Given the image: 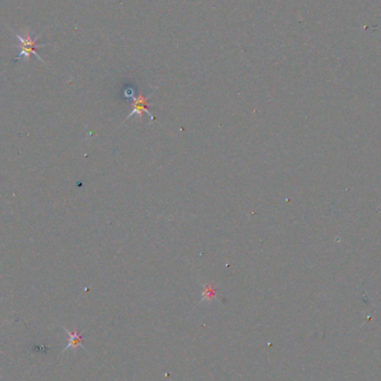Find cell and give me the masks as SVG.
I'll use <instances>...</instances> for the list:
<instances>
[{
	"label": "cell",
	"instance_id": "obj_2",
	"mask_svg": "<svg viewBox=\"0 0 381 381\" xmlns=\"http://www.w3.org/2000/svg\"><path fill=\"white\" fill-rule=\"evenodd\" d=\"M64 330H65L66 334L69 336V342H68L67 346L63 349V354L67 350H69V349H73V350H75V349H77L78 347L80 348H84L83 347V336L79 334V332L77 331H69L67 328L63 327Z\"/></svg>",
	"mask_w": 381,
	"mask_h": 381
},
{
	"label": "cell",
	"instance_id": "obj_1",
	"mask_svg": "<svg viewBox=\"0 0 381 381\" xmlns=\"http://www.w3.org/2000/svg\"><path fill=\"white\" fill-rule=\"evenodd\" d=\"M15 37L17 38L19 40L20 43V53L19 55L17 56V58H16V60L17 59H23L25 62H28L29 60V57L31 55H35L36 57H37L40 62H44V60L39 57L38 54L36 53V48L38 47V44H37V39L38 38H35L33 39L30 37V35L26 33L23 36H22L18 33L15 34Z\"/></svg>",
	"mask_w": 381,
	"mask_h": 381
},
{
	"label": "cell",
	"instance_id": "obj_4",
	"mask_svg": "<svg viewBox=\"0 0 381 381\" xmlns=\"http://www.w3.org/2000/svg\"><path fill=\"white\" fill-rule=\"evenodd\" d=\"M215 299V289L212 284H206L204 286L203 292H202V301H207L211 302L212 300Z\"/></svg>",
	"mask_w": 381,
	"mask_h": 381
},
{
	"label": "cell",
	"instance_id": "obj_3",
	"mask_svg": "<svg viewBox=\"0 0 381 381\" xmlns=\"http://www.w3.org/2000/svg\"><path fill=\"white\" fill-rule=\"evenodd\" d=\"M147 99L142 97V96H139L138 98L135 99L134 102V110L132 111V113L127 116V118L132 117V116L134 115H137L139 118L143 117V114L144 113H147Z\"/></svg>",
	"mask_w": 381,
	"mask_h": 381
}]
</instances>
